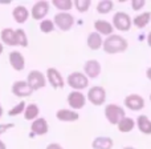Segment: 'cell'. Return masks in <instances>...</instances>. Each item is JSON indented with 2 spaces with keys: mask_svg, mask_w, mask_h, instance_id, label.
Listing matches in <instances>:
<instances>
[{
  "mask_svg": "<svg viewBox=\"0 0 151 149\" xmlns=\"http://www.w3.org/2000/svg\"><path fill=\"white\" fill-rule=\"evenodd\" d=\"M129 48V41L121 35H110L106 39H104V44H102V49L107 55H117V53L126 52Z\"/></svg>",
  "mask_w": 151,
  "mask_h": 149,
  "instance_id": "obj_1",
  "label": "cell"
},
{
  "mask_svg": "<svg viewBox=\"0 0 151 149\" xmlns=\"http://www.w3.org/2000/svg\"><path fill=\"white\" fill-rule=\"evenodd\" d=\"M105 118L107 120V123H110L111 125H118L122 118L126 117V112L121 105L118 104H109L105 107L104 109Z\"/></svg>",
  "mask_w": 151,
  "mask_h": 149,
  "instance_id": "obj_2",
  "label": "cell"
},
{
  "mask_svg": "<svg viewBox=\"0 0 151 149\" xmlns=\"http://www.w3.org/2000/svg\"><path fill=\"white\" fill-rule=\"evenodd\" d=\"M111 24L114 27V29L121 32H127L130 31L131 25H133V19L130 17L127 12H123V11H118L113 15L111 19Z\"/></svg>",
  "mask_w": 151,
  "mask_h": 149,
  "instance_id": "obj_3",
  "label": "cell"
},
{
  "mask_svg": "<svg viewBox=\"0 0 151 149\" xmlns=\"http://www.w3.org/2000/svg\"><path fill=\"white\" fill-rule=\"evenodd\" d=\"M106 89L101 85H94L90 86L86 93V100H88L90 104H93L94 107H101L106 102Z\"/></svg>",
  "mask_w": 151,
  "mask_h": 149,
  "instance_id": "obj_4",
  "label": "cell"
},
{
  "mask_svg": "<svg viewBox=\"0 0 151 149\" xmlns=\"http://www.w3.org/2000/svg\"><path fill=\"white\" fill-rule=\"evenodd\" d=\"M55 27L63 32H68L74 25V16L70 12H57L53 17Z\"/></svg>",
  "mask_w": 151,
  "mask_h": 149,
  "instance_id": "obj_5",
  "label": "cell"
},
{
  "mask_svg": "<svg viewBox=\"0 0 151 149\" xmlns=\"http://www.w3.org/2000/svg\"><path fill=\"white\" fill-rule=\"evenodd\" d=\"M66 84L73 91L82 92L83 89H86L89 86V78L82 72H72V73H69L68 78H66Z\"/></svg>",
  "mask_w": 151,
  "mask_h": 149,
  "instance_id": "obj_6",
  "label": "cell"
},
{
  "mask_svg": "<svg viewBox=\"0 0 151 149\" xmlns=\"http://www.w3.org/2000/svg\"><path fill=\"white\" fill-rule=\"evenodd\" d=\"M27 83L28 85L32 88V91H40V89L45 88L47 85V77L42 73L41 71H37V69H32L31 72L27 76Z\"/></svg>",
  "mask_w": 151,
  "mask_h": 149,
  "instance_id": "obj_7",
  "label": "cell"
},
{
  "mask_svg": "<svg viewBox=\"0 0 151 149\" xmlns=\"http://www.w3.org/2000/svg\"><path fill=\"white\" fill-rule=\"evenodd\" d=\"M49 9H50V3L47 1V0H39L36 1L31 8V17L33 20H44L47 17V15L49 13Z\"/></svg>",
  "mask_w": 151,
  "mask_h": 149,
  "instance_id": "obj_8",
  "label": "cell"
},
{
  "mask_svg": "<svg viewBox=\"0 0 151 149\" xmlns=\"http://www.w3.org/2000/svg\"><path fill=\"white\" fill-rule=\"evenodd\" d=\"M123 105L127 108L131 112H139L142 110L145 107H146V101L145 99L138 93H131V94H127L123 100Z\"/></svg>",
  "mask_w": 151,
  "mask_h": 149,
  "instance_id": "obj_9",
  "label": "cell"
},
{
  "mask_svg": "<svg viewBox=\"0 0 151 149\" xmlns=\"http://www.w3.org/2000/svg\"><path fill=\"white\" fill-rule=\"evenodd\" d=\"M45 77H47V83L53 89H63L65 86V78L63 77L61 72L57 68H53V67L48 68Z\"/></svg>",
  "mask_w": 151,
  "mask_h": 149,
  "instance_id": "obj_10",
  "label": "cell"
},
{
  "mask_svg": "<svg viewBox=\"0 0 151 149\" xmlns=\"http://www.w3.org/2000/svg\"><path fill=\"white\" fill-rule=\"evenodd\" d=\"M66 101H68V105L70 107V109L78 112L80 109H82L86 105V94H83L82 92L80 91H72L66 97Z\"/></svg>",
  "mask_w": 151,
  "mask_h": 149,
  "instance_id": "obj_11",
  "label": "cell"
},
{
  "mask_svg": "<svg viewBox=\"0 0 151 149\" xmlns=\"http://www.w3.org/2000/svg\"><path fill=\"white\" fill-rule=\"evenodd\" d=\"M49 132V124L44 117H39L36 120L32 121L31 124V132H29V137L33 139L35 136H44Z\"/></svg>",
  "mask_w": 151,
  "mask_h": 149,
  "instance_id": "obj_12",
  "label": "cell"
},
{
  "mask_svg": "<svg viewBox=\"0 0 151 149\" xmlns=\"http://www.w3.org/2000/svg\"><path fill=\"white\" fill-rule=\"evenodd\" d=\"M101 71H102V67H101V64H99V61L96 60V59L86 60L85 64H83V75L88 78L94 80V78L99 77Z\"/></svg>",
  "mask_w": 151,
  "mask_h": 149,
  "instance_id": "obj_13",
  "label": "cell"
},
{
  "mask_svg": "<svg viewBox=\"0 0 151 149\" xmlns=\"http://www.w3.org/2000/svg\"><path fill=\"white\" fill-rule=\"evenodd\" d=\"M12 93L19 99H25V97L32 96L33 91L25 80H16L12 84Z\"/></svg>",
  "mask_w": 151,
  "mask_h": 149,
  "instance_id": "obj_14",
  "label": "cell"
},
{
  "mask_svg": "<svg viewBox=\"0 0 151 149\" xmlns=\"http://www.w3.org/2000/svg\"><path fill=\"white\" fill-rule=\"evenodd\" d=\"M56 118L61 123H74V121L80 120V115L78 112L70 109V108H61L56 112Z\"/></svg>",
  "mask_w": 151,
  "mask_h": 149,
  "instance_id": "obj_15",
  "label": "cell"
},
{
  "mask_svg": "<svg viewBox=\"0 0 151 149\" xmlns=\"http://www.w3.org/2000/svg\"><path fill=\"white\" fill-rule=\"evenodd\" d=\"M8 60H9V64L16 72H21L25 68V57L21 52L19 51H12L9 52V56H8Z\"/></svg>",
  "mask_w": 151,
  "mask_h": 149,
  "instance_id": "obj_16",
  "label": "cell"
},
{
  "mask_svg": "<svg viewBox=\"0 0 151 149\" xmlns=\"http://www.w3.org/2000/svg\"><path fill=\"white\" fill-rule=\"evenodd\" d=\"M93 27H94V31H96L97 33H99L101 36L107 37V36L114 33V27H113V24L107 20H102V19L96 20L93 24Z\"/></svg>",
  "mask_w": 151,
  "mask_h": 149,
  "instance_id": "obj_17",
  "label": "cell"
},
{
  "mask_svg": "<svg viewBox=\"0 0 151 149\" xmlns=\"http://www.w3.org/2000/svg\"><path fill=\"white\" fill-rule=\"evenodd\" d=\"M31 13H29V9L24 5H16L12 11V17L16 23L19 24H24L27 20L29 19Z\"/></svg>",
  "mask_w": 151,
  "mask_h": 149,
  "instance_id": "obj_18",
  "label": "cell"
},
{
  "mask_svg": "<svg viewBox=\"0 0 151 149\" xmlns=\"http://www.w3.org/2000/svg\"><path fill=\"white\" fill-rule=\"evenodd\" d=\"M114 141L109 136H97L91 141V148L93 149H113Z\"/></svg>",
  "mask_w": 151,
  "mask_h": 149,
  "instance_id": "obj_19",
  "label": "cell"
},
{
  "mask_svg": "<svg viewBox=\"0 0 151 149\" xmlns=\"http://www.w3.org/2000/svg\"><path fill=\"white\" fill-rule=\"evenodd\" d=\"M151 23V12H141L133 17V25L138 29H145Z\"/></svg>",
  "mask_w": 151,
  "mask_h": 149,
  "instance_id": "obj_20",
  "label": "cell"
},
{
  "mask_svg": "<svg viewBox=\"0 0 151 149\" xmlns=\"http://www.w3.org/2000/svg\"><path fill=\"white\" fill-rule=\"evenodd\" d=\"M102 44H104V39L99 33H97L96 31L90 32L86 37V45H88L89 49L91 51H98L99 48H102Z\"/></svg>",
  "mask_w": 151,
  "mask_h": 149,
  "instance_id": "obj_21",
  "label": "cell"
},
{
  "mask_svg": "<svg viewBox=\"0 0 151 149\" xmlns=\"http://www.w3.org/2000/svg\"><path fill=\"white\" fill-rule=\"evenodd\" d=\"M135 126L138 128V131L143 134H151V120L149 116L141 115L138 116V118L135 120Z\"/></svg>",
  "mask_w": 151,
  "mask_h": 149,
  "instance_id": "obj_22",
  "label": "cell"
},
{
  "mask_svg": "<svg viewBox=\"0 0 151 149\" xmlns=\"http://www.w3.org/2000/svg\"><path fill=\"white\" fill-rule=\"evenodd\" d=\"M3 45L8 47H16V37H15V29L13 28H4L0 33Z\"/></svg>",
  "mask_w": 151,
  "mask_h": 149,
  "instance_id": "obj_23",
  "label": "cell"
},
{
  "mask_svg": "<svg viewBox=\"0 0 151 149\" xmlns=\"http://www.w3.org/2000/svg\"><path fill=\"white\" fill-rule=\"evenodd\" d=\"M23 116H24V118H25L27 121H33V120H36V118H39L40 117V108H39V105L35 104V102L27 104Z\"/></svg>",
  "mask_w": 151,
  "mask_h": 149,
  "instance_id": "obj_24",
  "label": "cell"
},
{
  "mask_svg": "<svg viewBox=\"0 0 151 149\" xmlns=\"http://www.w3.org/2000/svg\"><path fill=\"white\" fill-rule=\"evenodd\" d=\"M134 128H135V120L131 117H127V116L125 118H122L117 125L118 132H121V133H129V132L134 131Z\"/></svg>",
  "mask_w": 151,
  "mask_h": 149,
  "instance_id": "obj_25",
  "label": "cell"
},
{
  "mask_svg": "<svg viewBox=\"0 0 151 149\" xmlns=\"http://www.w3.org/2000/svg\"><path fill=\"white\" fill-rule=\"evenodd\" d=\"M15 37H16V47H21V48H27L29 45V40L27 36L25 31L21 28L15 29Z\"/></svg>",
  "mask_w": 151,
  "mask_h": 149,
  "instance_id": "obj_26",
  "label": "cell"
},
{
  "mask_svg": "<svg viewBox=\"0 0 151 149\" xmlns=\"http://www.w3.org/2000/svg\"><path fill=\"white\" fill-rule=\"evenodd\" d=\"M96 9L99 15H107V13H110L114 9V1H111V0H101V1H98Z\"/></svg>",
  "mask_w": 151,
  "mask_h": 149,
  "instance_id": "obj_27",
  "label": "cell"
},
{
  "mask_svg": "<svg viewBox=\"0 0 151 149\" xmlns=\"http://www.w3.org/2000/svg\"><path fill=\"white\" fill-rule=\"evenodd\" d=\"M50 4L58 9V12H69L73 8V0H53Z\"/></svg>",
  "mask_w": 151,
  "mask_h": 149,
  "instance_id": "obj_28",
  "label": "cell"
},
{
  "mask_svg": "<svg viewBox=\"0 0 151 149\" xmlns=\"http://www.w3.org/2000/svg\"><path fill=\"white\" fill-rule=\"evenodd\" d=\"M25 107H27L25 101H24V100H21L20 102H17L16 105H13V107L8 110V116H11V117H16V116L23 115L24 110H25Z\"/></svg>",
  "mask_w": 151,
  "mask_h": 149,
  "instance_id": "obj_29",
  "label": "cell"
},
{
  "mask_svg": "<svg viewBox=\"0 0 151 149\" xmlns=\"http://www.w3.org/2000/svg\"><path fill=\"white\" fill-rule=\"evenodd\" d=\"M40 31L42 32V33L48 35V33H52L53 31H55V23H53V20H49V19H44V20L40 21V25H39Z\"/></svg>",
  "mask_w": 151,
  "mask_h": 149,
  "instance_id": "obj_30",
  "label": "cell"
},
{
  "mask_svg": "<svg viewBox=\"0 0 151 149\" xmlns=\"http://www.w3.org/2000/svg\"><path fill=\"white\" fill-rule=\"evenodd\" d=\"M90 5H91L90 0H74V1H73V7L80 13L88 12V9L90 8Z\"/></svg>",
  "mask_w": 151,
  "mask_h": 149,
  "instance_id": "obj_31",
  "label": "cell"
},
{
  "mask_svg": "<svg viewBox=\"0 0 151 149\" xmlns=\"http://www.w3.org/2000/svg\"><path fill=\"white\" fill-rule=\"evenodd\" d=\"M145 5H146L145 0H133V1H131V8H133V11H141Z\"/></svg>",
  "mask_w": 151,
  "mask_h": 149,
  "instance_id": "obj_32",
  "label": "cell"
},
{
  "mask_svg": "<svg viewBox=\"0 0 151 149\" xmlns=\"http://www.w3.org/2000/svg\"><path fill=\"white\" fill-rule=\"evenodd\" d=\"M13 128H15V124H13V123L0 124V136H3V134H4L7 131H9V129H13Z\"/></svg>",
  "mask_w": 151,
  "mask_h": 149,
  "instance_id": "obj_33",
  "label": "cell"
},
{
  "mask_svg": "<svg viewBox=\"0 0 151 149\" xmlns=\"http://www.w3.org/2000/svg\"><path fill=\"white\" fill-rule=\"evenodd\" d=\"M45 149H64V148H63V145L58 144V142H50V144L47 145Z\"/></svg>",
  "mask_w": 151,
  "mask_h": 149,
  "instance_id": "obj_34",
  "label": "cell"
},
{
  "mask_svg": "<svg viewBox=\"0 0 151 149\" xmlns=\"http://www.w3.org/2000/svg\"><path fill=\"white\" fill-rule=\"evenodd\" d=\"M146 77H147V80L151 81V67H149V68L146 69Z\"/></svg>",
  "mask_w": 151,
  "mask_h": 149,
  "instance_id": "obj_35",
  "label": "cell"
},
{
  "mask_svg": "<svg viewBox=\"0 0 151 149\" xmlns=\"http://www.w3.org/2000/svg\"><path fill=\"white\" fill-rule=\"evenodd\" d=\"M146 41H147V45L151 48V31L147 33V39H146Z\"/></svg>",
  "mask_w": 151,
  "mask_h": 149,
  "instance_id": "obj_36",
  "label": "cell"
},
{
  "mask_svg": "<svg viewBox=\"0 0 151 149\" xmlns=\"http://www.w3.org/2000/svg\"><path fill=\"white\" fill-rule=\"evenodd\" d=\"M0 149H7V145H5V142L1 141V140H0Z\"/></svg>",
  "mask_w": 151,
  "mask_h": 149,
  "instance_id": "obj_37",
  "label": "cell"
},
{
  "mask_svg": "<svg viewBox=\"0 0 151 149\" xmlns=\"http://www.w3.org/2000/svg\"><path fill=\"white\" fill-rule=\"evenodd\" d=\"M3 115H4V109H3V105L0 104V118L3 117Z\"/></svg>",
  "mask_w": 151,
  "mask_h": 149,
  "instance_id": "obj_38",
  "label": "cell"
},
{
  "mask_svg": "<svg viewBox=\"0 0 151 149\" xmlns=\"http://www.w3.org/2000/svg\"><path fill=\"white\" fill-rule=\"evenodd\" d=\"M3 52H4V45H3V43L0 41V55H1Z\"/></svg>",
  "mask_w": 151,
  "mask_h": 149,
  "instance_id": "obj_39",
  "label": "cell"
},
{
  "mask_svg": "<svg viewBox=\"0 0 151 149\" xmlns=\"http://www.w3.org/2000/svg\"><path fill=\"white\" fill-rule=\"evenodd\" d=\"M122 149H137V148H134V147H125V148H122Z\"/></svg>",
  "mask_w": 151,
  "mask_h": 149,
  "instance_id": "obj_40",
  "label": "cell"
},
{
  "mask_svg": "<svg viewBox=\"0 0 151 149\" xmlns=\"http://www.w3.org/2000/svg\"><path fill=\"white\" fill-rule=\"evenodd\" d=\"M150 101H151V93H150Z\"/></svg>",
  "mask_w": 151,
  "mask_h": 149,
  "instance_id": "obj_41",
  "label": "cell"
}]
</instances>
